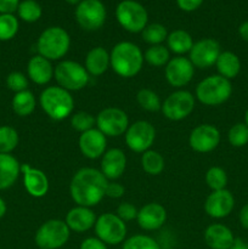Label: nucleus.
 Here are the masks:
<instances>
[{
    "instance_id": "obj_1",
    "label": "nucleus",
    "mask_w": 248,
    "mask_h": 249,
    "mask_svg": "<svg viewBox=\"0 0 248 249\" xmlns=\"http://www.w3.org/2000/svg\"><path fill=\"white\" fill-rule=\"evenodd\" d=\"M108 180L101 170L95 168H82L73 175L70 185V194L77 206H97L106 196V187Z\"/></svg>"
},
{
    "instance_id": "obj_2",
    "label": "nucleus",
    "mask_w": 248,
    "mask_h": 249,
    "mask_svg": "<svg viewBox=\"0 0 248 249\" xmlns=\"http://www.w3.org/2000/svg\"><path fill=\"white\" fill-rule=\"evenodd\" d=\"M111 67L123 78L135 77L143 65V53L136 44L121 41L112 49L109 53Z\"/></svg>"
},
{
    "instance_id": "obj_3",
    "label": "nucleus",
    "mask_w": 248,
    "mask_h": 249,
    "mask_svg": "<svg viewBox=\"0 0 248 249\" xmlns=\"http://www.w3.org/2000/svg\"><path fill=\"white\" fill-rule=\"evenodd\" d=\"M39 104L43 111L53 121H63L71 116L74 100L68 90L61 87H48L41 91Z\"/></svg>"
},
{
    "instance_id": "obj_4",
    "label": "nucleus",
    "mask_w": 248,
    "mask_h": 249,
    "mask_svg": "<svg viewBox=\"0 0 248 249\" xmlns=\"http://www.w3.org/2000/svg\"><path fill=\"white\" fill-rule=\"evenodd\" d=\"M232 85L219 74L209 75L196 87V99L206 106H219L230 99Z\"/></svg>"
},
{
    "instance_id": "obj_5",
    "label": "nucleus",
    "mask_w": 248,
    "mask_h": 249,
    "mask_svg": "<svg viewBox=\"0 0 248 249\" xmlns=\"http://www.w3.org/2000/svg\"><path fill=\"white\" fill-rule=\"evenodd\" d=\"M70 46V34L61 27H49L39 36L36 41L39 55L49 61L62 58L68 53Z\"/></svg>"
},
{
    "instance_id": "obj_6",
    "label": "nucleus",
    "mask_w": 248,
    "mask_h": 249,
    "mask_svg": "<svg viewBox=\"0 0 248 249\" xmlns=\"http://www.w3.org/2000/svg\"><path fill=\"white\" fill-rule=\"evenodd\" d=\"M89 75L84 66L71 60L61 61L53 70V78L57 82L58 87L68 91L84 89L89 83Z\"/></svg>"
},
{
    "instance_id": "obj_7",
    "label": "nucleus",
    "mask_w": 248,
    "mask_h": 249,
    "mask_svg": "<svg viewBox=\"0 0 248 249\" xmlns=\"http://www.w3.org/2000/svg\"><path fill=\"white\" fill-rule=\"evenodd\" d=\"M70 236L71 230L65 221L51 219L36 230L34 241L39 249H58L68 242Z\"/></svg>"
},
{
    "instance_id": "obj_8",
    "label": "nucleus",
    "mask_w": 248,
    "mask_h": 249,
    "mask_svg": "<svg viewBox=\"0 0 248 249\" xmlns=\"http://www.w3.org/2000/svg\"><path fill=\"white\" fill-rule=\"evenodd\" d=\"M118 23L130 33H140L147 26L148 15L145 7L135 0H123L116 9Z\"/></svg>"
},
{
    "instance_id": "obj_9",
    "label": "nucleus",
    "mask_w": 248,
    "mask_h": 249,
    "mask_svg": "<svg viewBox=\"0 0 248 249\" xmlns=\"http://www.w3.org/2000/svg\"><path fill=\"white\" fill-rule=\"evenodd\" d=\"M94 228L96 237L105 245H119L125 241L126 225L117 214H102L96 219Z\"/></svg>"
},
{
    "instance_id": "obj_10",
    "label": "nucleus",
    "mask_w": 248,
    "mask_h": 249,
    "mask_svg": "<svg viewBox=\"0 0 248 249\" xmlns=\"http://www.w3.org/2000/svg\"><path fill=\"white\" fill-rule=\"evenodd\" d=\"M75 19L85 31H97L106 21V7L101 0H82L75 9Z\"/></svg>"
},
{
    "instance_id": "obj_11",
    "label": "nucleus",
    "mask_w": 248,
    "mask_h": 249,
    "mask_svg": "<svg viewBox=\"0 0 248 249\" xmlns=\"http://www.w3.org/2000/svg\"><path fill=\"white\" fill-rule=\"evenodd\" d=\"M195 108V96L187 90L172 92L162 105L163 116L169 121H182L192 113Z\"/></svg>"
},
{
    "instance_id": "obj_12",
    "label": "nucleus",
    "mask_w": 248,
    "mask_h": 249,
    "mask_svg": "<svg viewBox=\"0 0 248 249\" xmlns=\"http://www.w3.org/2000/svg\"><path fill=\"white\" fill-rule=\"evenodd\" d=\"M97 129L108 138H117L123 134L129 128V118L125 112L117 107H107L102 109L96 117Z\"/></svg>"
},
{
    "instance_id": "obj_13",
    "label": "nucleus",
    "mask_w": 248,
    "mask_h": 249,
    "mask_svg": "<svg viewBox=\"0 0 248 249\" xmlns=\"http://www.w3.org/2000/svg\"><path fill=\"white\" fill-rule=\"evenodd\" d=\"M156 139V129L150 122L138 121L125 131V143L131 151L143 153L150 150Z\"/></svg>"
},
{
    "instance_id": "obj_14",
    "label": "nucleus",
    "mask_w": 248,
    "mask_h": 249,
    "mask_svg": "<svg viewBox=\"0 0 248 249\" xmlns=\"http://www.w3.org/2000/svg\"><path fill=\"white\" fill-rule=\"evenodd\" d=\"M189 53V60L191 61L194 67L206 70L215 65L219 55L221 53V48L215 39L206 38L194 43Z\"/></svg>"
},
{
    "instance_id": "obj_15",
    "label": "nucleus",
    "mask_w": 248,
    "mask_h": 249,
    "mask_svg": "<svg viewBox=\"0 0 248 249\" xmlns=\"http://www.w3.org/2000/svg\"><path fill=\"white\" fill-rule=\"evenodd\" d=\"M220 142V131L212 124H201L191 131L190 147L198 153H208L215 150Z\"/></svg>"
},
{
    "instance_id": "obj_16",
    "label": "nucleus",
    "mask_w": 248,
    "mask_h": 249,
    "mask_svg": "<svg viewBox=\"0 0 248 249\" xmlns=\"http://www.w3.org/2000/svg\"><path fill=\"white\" fill-rule=\"evenodd\" d=\"M194 74L195 67L187 57H173L165 66V79L174 88H181L189 84Z\"/></svg>"
},
{
    "instance_id": "obj_17",
    "label": "nucleus",
    "mask_w": 248,
    "mask_h": 249,
    "mask_svg": "<svg viewBox=\"0 0 248 249\" xmlns=\"http://www.w3.org/2000/svg\"><path fill=\"white\" fill-rule=\"evenodd\" d=\"M235 207V198L229 190L213 191L204 202V211L211 218L223 219L230 215Z\"/></svg>"
},
{
    "instance_id": "obj_18",
    "label": "nucleus",
    "mask_w": 248,
    "mask_h": 249,
    "mask_svg": "<svg viewBox=\"0 0 248 249\" xmlns=\"http://www.w3.org/2000/svg\"><path fill=\"white\" fill-rule=\"evenodd\" d=\"M79 150L84 157L89 160H97L106 152L107 139L97 128L84 131L79 136Z\"/></svg>"
},
{
    "instance_id": "obj_19",
    "label": "nucleus",
    "mask_w": 248,
    "mask_h": 249,
    "mask_svg": "<svg viewBox=\"0 0 248 249\" xmlns=\"http://www.w3.org/2000/svg\"><path fill=\"white\" fill-rule=\"evenodd\" d=\"M139 226L142 230L155 231L162 228L167 221V211L159 203H147L138 212L136 216Z\"/></svg>"
},
{
    "instance_id": "obj_20",
    "label": "nucleus",
    "mask_w": 248,
    "mask_h": 249,
    "mask_svg": "<svg viewBox=\"0 0 248 249\" xmlns=\"http://www.w3.org/2000/svg\"><path fill=\"white\" fill-rule=\"evenodd\" d=\"M21 173L23 174L24 189L32 197L41 198L48 194L49 179L45 173L32 168L29 164H22Z\"/></svg>"
},
{
    "instance_id": "obj_21",
    "label": "nucleus",
    "mask_w": 248,
    "mask_h": 249,
    "mask_svg": "<svg viewBox=\"0 0 248 249\" xmlns=\"http://www.w3.org/2000/svg\"><path fill=\"white\" fill-rule=\"evenodd\" d=\"M126 168V156L121 148L106 151L101 160V173L107 180H117L124 174Z\"/></svg>"
},
{
    "instance_id": "obj_22",
    "label": "nucleus",
    "mask_w": 248,
    "mask_h": 249,
    "mask_svg": "<svg viewBox=\"0 0 248 249\" xmlns=\"http://www.w3.org/2000/svg\"><path fill=\"white\" fill-rule=\"evenodd\" d=\"M96 219V215L91 209L88 208V207L77 206L68 212L65 223L67 224L71 231L83 233L94 228Z\"/></svg>"
},
{
    "instance_id": "obj_23",
    "label": "nucleus",
    "mask_w": 248,
    "mask_h": 249,
    "mask_svg": "<svg viewBox=\"0 0 248 249\" xmlns=\"http://www.w3.org/2000/svg\"><path fill=\"white\" fill-rule=\"evenodd\" d=\"M204 241L211 249H230L235 242V236L226 225L212 224L204 231Z\"/></svg>"
},
{
    "instance_id": "obj_24",
    "label": "nucleus",
    "mask_w": 248,
    "mask_h": 249,
    "mask_svg": "<svg viewBox=\"0 0 248 249\" xmlns=\"http://www.w3.org/2000/svg\"><path fill=\"white\" fill-rule=\"evenodd\" d=\"M53 70L50 61L40 55L33 56L27 65L29 79L38 85L48 84L53 77Z\"/></svg>"
},
{
    "instance_id": "obj_25",
    "label": "nucleus",
    "mask_w": 248,
    "mask_h": 249,
    "mask_svg": "<svg viewBox=\"0 0 248 249\" xmlns=\"http://www.w3.org/2000/svg\"><path fill=\"white\" fill-rule=\"evenodd\" d=\"M21 174V164L10 153H0V190L14 186Z\"/></svg>"
},
{
    "instance_id": "obj_26",
    "label": "nucleus",
    "mask_w": 248,
    "mask_h": 249,
    "mask_svg": "<svg viewBox=\"0 0 248 249\" xmlns=\"http://www.w3.org/2000/svg\"><path fill=\"white\" fill-rule=\"evenodd\" d=\"M111 66V60H109V53L102 46H96L92 48L85 57V70L88 73L94 77L101 75L108 70Z\"/></svg>"
},
{
    "instance_id": "obj_27",
    "label": "nucleus",
    "mask_w": 248,
    "mask_h": 249,
    "mask_svg": "<svg viewBox=\"0 0 248 249\" xmlns=\"http://www.w3.org/2000/svg\"><path fill=\"white\" fill-rule=\"evenodd\" d=\"M215 66L219 75L229 80L237 77L241 71L240 58L235 53H231V51H221Z\"/></svg>"
},
{
    "instance_id": "obj_28",
    "label": "nucleus",
    "mask_w": 248,
    "mask_h": 249,
    "mask_svg": "<svg viewBox=\"0 0 248 249\" xmlns=\"http://www.w3.org/2000/svg\"><path fill=\"white\" fill-rule=\"evenodd\" d=\"M167 44L170 51L177 55H184V53H190L194 46V40L189 32L184 29H175L172 33L168 34Z\"/></svg>"
},
{
    "instance_id": "obj_29",
    "label": "nucleus",
    "mask_w": 248,
    "mask_h": 249,
    "mask_svg": "<svg viewBox=\"0 0 248 249\" xmlns=\"http://www.w3.org/2000/svg\"><path fill=\"white\" fill-rule=\"evenodd\" d=\"M12 109L19 117H28L35 109V96L29 90L16 92L12 97Z\"/></svg>"
},
{
    "instance_id": "obj_30",
    "label": "nucleus",
    "mask_w": 248,
    "mask_h": 249,
    "mask_svg": "<svg viewBox=\"0 0 248 249\" xmlns=\"http://www.w3.org/2000/svg\"><path fill=\"white\" fill-rule=\"evenodd\" d=\"M164 165V158L157 151L148 150L141 156V167L148 175H159Z\"/></svg>"
},
{
    "instance_id": "obj_31",
    "label": "nucleus",
    "mask_w": 248,
    "mask_h": 249,
    "mask_svg": "<svg viewBox=\"0 0 248 249\" xmlns=\"http://www.w3.org/2000/svg\"><path fill=\"white\" fill-rule=\"evenodd\" d=\"M143 60L148 65L153 66V67H163V66H167V63L170 60L169 49L163 45H151L145 51Z\"/></svg>"
},
{
    "instance_id": "obj_32",
    "label": "nucleus",
    "mask_w": 248,
    "mask_h": 249,
    "mask_svg": "<svg viewBox=\"0 0 248 249\" xmlns=\"http://www.w3.org/2000/svg\"><path fill=\"white\" fill-rule=\"evenodd\" d=\"M17 14L22 21L33 23L40 18L43 10H41L39 2H36L35 0H23V1H19L18 7H17Z\"/></svg>"
},
{
    "instance_id": "obj_33",
    "label": "nucleus",
    "mask_w": 248,
    "mask_h": 249,
    "mask_svg": "<svg viewBox=\"0 0 248 249\" xmlns=\"http://www.w3.org/2000/svg\"><path fill=\"white\" fill-rule=\"evenodd\" d=\"M141 36H142L143 41L150 45H162L163 41L167 40L168 32L163 24L151 23L143 28Z\"/></svg>"
},
{
    "instance_id": "obj_34",
    "label": "nucleus",
    "mask_w": 248,
    "mask_h": 249,
    "mask_svg": "<svg viewBox=\"0 0 248 249\" xmlns=\"http://www.w3.org/2000/svg\"><path fill=\"white\" fill-rule=\"evenodd\" d=\"M19 141L18 133L10 125L0 126V153H11Z\"/></svg>"
},
{
    "instance_id": "obj_35",
    "label": "nucleus",
    "mask_w": 248,
    "mask_h": 249,
    "mask_svg": "<svg viewBox=\"0 0 248 249\" xmlns=\"http://www.w3.org/2000/svg\"><path fill=\"white\" fill-rule=\"evenodd\" d=\"M18 19L14 14H0V41L11 40L18 32Z\"/></svg>"
},
{
    "instance_id": "obj_36",
    "label": "nucleus",
    "mask_w": 248,
    "mask_h": 249,
    "mask_svg": "<svg viewBox=\"0 0 248 249\" xmlns=\"http://www.w3.org/2000/svg\"><path fill=\"white\" fill-rule=\"evenodd\" d=\"M136 100L141 108H143L145 111L157 112L162 108L159 96L151 89L139 90V92L136 94Z\"/></svg>"
},
{
    "instance_id": "obj_37",
    "label": "nucleus",
    "mask_w": 248,
    "mask_h": 249,
    "mask_svg": "<svg viewBox=\"0 0 248 249\" xmlns=\"http://www.w3.org/2000/svg\"><path fill=\"white\" fill-rule=\"evenodd\" d=\"M206 182L212 191L224 190L228 185V174L223 168L212 167L206 173Z\"/></svg>"
},
{
    "instance_id": "obj_38",
    "label": "nucleus",
    "mask_w": 248,
    "mask_h": 249,
    "mask_svg": "<svg viewBox=\"0 0 248 249\" xmlns=\"http://www.w3.org/2000/svg\"><path fill=\"white\" fill-rule=\"evenodd\" d=\"M122 249H160V246L150 236L135 235L124 241Z\"/></svg>"
},
{
    "instance_id": "obj_39",
    "label": "nucleus",
    "mask_w": 248,
    "mask_h": 249,
    "mask_svg": "<svg viewBox=\"0 0 248 249\" xmlns=\"http://www.w3.org/2000/svg\"><path fill=\"white\" fill-rule=\"evenodd\" d=\"M228 140L233 147H243L248 143V126L245 123H236L228 133Z\"/></svg>"
},
{
    "instance_id": "obj_40",
    "label": "nucleus",
    "mask_w": 248,
    "mask_h": 249,
    "mask_svg": "<svg viewBox=\"0 0 248 249\" xmlns=\"http://www.w3.org/2000/svg\"><path fill=\"white\" fill-rule=\"evenodd\" d=\"M95 123H96V119L92 117V114L88 113V112H77L71 118L72 128L79 133H84V131L92 129Z\"/></svg>"
},
{
    "instance_id": "obj_41",
    "label": "nucleus",
    "mask_w": 248,
    "mask_h": 249,
    "mask_svg": "<svg viewBox=\"0 0 248 249\" xmlns=\"http://www.w3.org/2000/svg\"><path fill=\"white\" fill-rule=\"evenodd\" d=\"M6 87L15 91V94L24 91V90H28V79L23 73L12 72L6 77Z\"/></svg>"
},
{
    "instance_id": "obj_42",
    "label": "nucleus",
    "mask_w": 248,
    "mask_h": 249,
    "mask_svg": "<svg viewBox=\"0 0 248 249\" xmlns=\"http://www.w3.org/2000/svg\"><path fill=\"white\" fill-rule=\"evenodd\" d=\"M138 209L134 204L129 203V202H123L117 208V215L125 223V221H131L136 219L138 216Z\"/></svg>"
},
{
    "instance_id": "obj_43",
    "label": "nucleus",
    "mask_w": 248,
    "mask_h": 249,
    "mask_svg": "<svg viewBox=\"0 0 248 249\" xmlns=\"http://www.w3.org/2000/svg\"><path fill=\"white\" fill-rule=\"evenodd\" d=\"M124 187L118 182H108L106 187V196L109 198H121L124 195Z\"/></svg>"
},
{
    "instance_id": "obj_44",
    "label": "nucleus",
    "mask_w": 248,
    "mask_h": 249,
    "mask_svg": "<svg viewBox=\"0 0 248 249\" xmlns=\"http://www.w3.org/2000/svg\"><path fill=\"white\" fill-rule=\"evenodd\" d=\"M79 249H107V245L97 237H88L80 243Z\"/></svg>"
},
{
    "instance_id": "obj_45",
    "label": "nucleus",
    "mask_w": 248,
    "mask_h": 249,
    "mask_svg": "<svg viewBox=\"0 0 248 249\" xmlns=\"http://www.w3.org/2000/svg\"><path fill=\"white\" fill-rule=\"evenodd\" d=\"M202 2H203V0H177V4L179 6V9L186 12H191L197 10L201 6Z\"/></svg>"
},
{
    "instance_id": "obj_46",
    "label": "nucleus",
    "mask_w": 248,
    "mask_h": 249,
    "mask_svg": "<svg viewBox=\"0 0 248 249\" xmlns=\"http://www.w3.org/2000/svg\"><path fill=\"white\" fill-rule=\"evenodd\" d=\"M18 5L19 0H0V14H14Z\"/></svg>"
},
{
    "instance_id": "obj_47",
    "label": "nucleus",
    "mask_w": 248,
    "mask_h": 249,
    "mask_svg": "<svg viewBox=\"0 0 248 249\" xmlns=\"http://www.w3.org/2000/svg\"><path fill=\"white\" fill-rule=\"evenodd\" d=\"M238 218H240V223L241 225H242V228L248 230V203L245 204V206L241 208Z\"/></svg>"
},
{
    "instance_id": "obj_48",
    "label": "nucleus",
    "mask_w": 248,
    "mask_h": 249,
    "mask_svg": "<svg viewBox=\"0 0 248 249\" xmlns=\"http://www.w3.org/2000/svg\"><path fill=\"white\" fill-rule=\"evenodd\" d=\"M238 34L243 40L248 41V21L243 22L240 27H238Z\"/></svg>"
},
{
    "instance_id": "obj_49",
    "label": "nucleus",
    "mask_w": 248,
    "mask_h": 249,
    "mask_svg": "<svg viewBox=\"0 0 248 249\" xmlns=\"http://www.w3.org/2000/svg\"><path fill=\"white\" fill-rule=\"evenodd\" d=\"M230 249H248V243H246L241 238H235V242Z\"/></svg>"
},
{
    "instance_id": "obj_50",
    "label": "nucleus",
    "mask_w": 248,
    "mask_h": 249,
    "mask_svg": "<svg viewBox=\"0 0 248 249\" xmlns=\"http://www.w3.org/2000/svg\"><path fill=\"white\" fill-rule=\"evenodd\" d=\"M6 211H7V207H6V203H5L4 199L0 197V219L2 218V216L6 214Z\"/></svg>"
},
{
    "instance_id": "obj_51",
    "label": "nucleus",
    "mask_w": 248,
    "mask_h": 249,
    "mask_svg": "<svg viewBox=\"0 0 248 249\" xmlns=\"http://www.w3.org/2000/svg\"><path fill=\"white\" fill-rule=\"evenodd\" d=\"M66 1L68 2V4H72V5H75V4H79L80 1H82V0H66Z\"/></svg>"
},
{
    "instance_id": "obj_52",
    "label": "nucleus",
    "mask_w": 248,
    "mask_h": 249,
    "mask_svg": "<svg viewBox=\"0 0 248 249\" xmlns=\"http://www.w3.org/2000/svg\"><path fill=\"white\" fill-rule=\"evenodd\" d=\"M245 124L248 126V109L246 111V114H245Z\"/></svg>"
}]
</instances>
